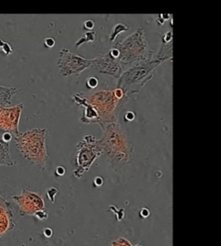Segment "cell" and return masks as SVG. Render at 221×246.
I'll use <instances>...</instances> for the list:
<instances>
[{
  "mask_svg": "<svg viewBox=\"0 0 221 246\" xmlns=\"http://www.w3.org/2000/svg\"><path fill=\"white\" fill-rule=\"evenodd\" d=\"M149 214H150V212H149V210L147 209V208H142V209L140 211V213H139L140 217L142 218V219H147V218L149 216Z\"/></svg>",
  "mask_w": 221,
  "mask_h": 246,
  "instance_id": "cell-24",
  "label": "cell"
},
{
  "mask_svg": "<svg viewBox=\"0 0 221 246\" xmlns=\"http://www.w3.org/2000/svg\"><path fill=\"white\" fill-rule=\"evenodd\" d=\"M103 129V138L99 139V143L103 153L111 160L117 162L130 161L133 148L131 144L120 125L117 122H111L100 125Z\"/></svg>",
  "mask_w": 221,
  "mask_h": 246,
  "instance_id": "cell-2",
  "label": "cell"
},
{
  "mask_svg": "<svg viewBox=\"0 0 221 246\" xmlns=\"http://www.w3.org/2000/svg\"><path fill=\"white\" fill-rule=\"evenodd\" d=\"M24 103L0 109V131L10 133L13 138L19 134V121L24 110Z\"/></svg>",
  "mask_w": 221,
  "mask_h": 246,
  "instance_id": "cell-9",
  "label": "cell"
},
{
  "mask_svg": "<svg viewBox=\"0 0 221 246\" xmlns=\"http://www.w3.org/2000/svg\"><path fill=\"white\" fill-rule=\"evenodd\" d=\"M78 95L96 112L99 125L116 122L119 111L129 100V97L117 98L113 90H99L91 95L78 93Z\"/></svg>",
  "mask_w": 221,
  "mask_h": 246,
  "instance_id": "cell-3",
  "label": "cell"
},
{
  "mask_svg": "<svg viewBox=\"0 0 221 246\" xmlns=\"http://www.w3.org/2000/svg\"><path fill=\"white\" fill-rule=\"evenodd\" d=\"M48 211H49L48 209L41 210V211H39V212H35V216L38 219H40V220H45V219H47L48 216H49Z\"/></svg>",
  "mask_w": 221,
  "mask_h": 246,
  "instance_id": "cell-20",
  "label": "cell"
},
{
  "mask_svg": "<svg viewBox=\"0 0 221 246\" xmlns=\"http://www.w3.org/2000/svg\"><path fill=\"white\" fill-rule=\"evenodd\" d=\"M87 88H95L98 85H99V79L95 76H92L86 79V82H85Z\"/></svg>",
  "mask_w": 221,
  "mask_h": 246,
  "instance_id": "cell-18",
  "label": "cell"
},
{
  "mask_svg": "<svg viewBox=\"0 0 221 246\" xmlns=\"http://www.w3.org/2000/svg\"><path fill=\"white\" fill-rule=\"evenodd\" d=\"M0 49H1V50H2L6 55H9L13 53V49H12V47H11L8 43L3 42L2 39H0Z\"/></svg>",
  "mask_w": 221,
  "mask_h": 246,
  "instance_id": "cell-16",
  "label": "cell"
},
{
  "mask_svg": "<svg viewBox=\"0 0 221 246\" xmlns=\"http://www.w3.org/2000/svg\"><path fill=\"white\" fill-rule=\"evenodd\" d=\"M136 246H141V245H137Z\"/></svg>",
  "mask_w": 221,
  "mask_h": 246,
  "instance_id": "cell-29",
  "label": "cell"
},
{
  "mask_svg": "<svg viewBox=\"0 0 221 246\" xmlns=\"http://www.w3.org/2000/svg\"><path fill=\"white\" fill-rule=\"evenodd\" d=\"M103 153L99 139L92 135H87L77 145V168L73 174L75 178L81 179L87 172L92 163Z\"/></svg>",
  "mask_w": 221,
  "mask_h": 246,
  "instance_id": "cell-6",
  "label": "cell"
},
{
  "mask_svg": "<svg viewBox=\"0 0 221 246\" xmlns=\"http://www.w3.org/2000/svg\"><path fill=\"white\" fill-rule=\"evenodd\" d=\"M17 91L18 89L15 87H6L0 85V109L11 105V100Z\"/></svg>",
  "mask_w": 221,
  "mask_h": 246,
  "instance_id": "cell-11",
  "label": "cell"
},
{
  "mask_svg": "<svg viewBox=\"0 0 221 246\" xmlns=\"http://www.w3.org/2000/svg\"><path fill=\"white\" fill-rule=\"evenodd\" d=\"M65 172H66L65 167H63V166H61V165L58 166V167L56 168V170H55V173H56V175L59 176V177L63 176V175L65 174Z\"/></svg>",
  "mask_w": 221,
  "mask_h": 246,
  "instance_id": "cell-26",
  "label": "cell"
},
{
  "mask_svg": "<svg viewBox=\"0 0 221 246\" xmlns=\"http://www.w3.org/2000/svg\"><path fill=\"white\" fill-rule=\"evenodd\" d=\"M2 131H0V165H13L16 164L12 160L10 151V143L2 139Z\"/></svg>",
  "mask_w": 221,
  "mask_h": 246,
  "instance_id": "cell-12",
  "label": "cell"
},
{
  "mask_svg": "<svg viewBox=\"0 0 221 246\" xmlns=\"http://www.w3.org/2000/svg\"><path fill=\"white\" fill-rule=\"evenodd\" d=\"M43 233L47 238H51L52 235H53V231L50 228H46V229H44Z\"/></svg>",
  "mask_w": 221,
  "mask_h": 246,
  "instance_id": "cell-28",
  "label": "cell"
},
{
  "mask_svg": "<svg viewBox=\"0 0 221 246\" xmlns=\"http://www.w3.org/2000/svg\"><path fill=\"white\" fill-rule=\"evenodd\" d=\"M103 183H104V180H103V179H102L101 177L98 176V177L95 178V179H94V184H95V186H101L103 185Z\"/></svg>",
  "mask_w": 221,
  "mask_h": 246,
  "instance_id": "cell-27",
  "label": "cell"
},
{
  "mask_svg": "<svg viewBox=\"0 0 221 246\" xmlns=\"http://www.w3.org/2000/svg\"><path fill=\"white\" fill-rule=\"evenodd\" d=\"M129 29V26H127L126 25H124V24H117L116 25L114 28L112 29V32L110 34V40L112 42L116 39V37L123 31H125V30H128Z\"/></svg>",
  "mask_w": 221,
  "mask_h": 246,
  "instance_id": "cell-14",
  "label": "cell"
},
{
  "mask_svg": "<svg viewBox=\"0 0 221 246\" xmlns=\"http://www.w3.org/2000/svg\"><path fill=\"white\" fill-rule=\"evenodd\" d=\"M92 67H95L100 73L111 76L114 78H119L123 74V68L118 59L113 58L110 53L92 59Z\"/></svg>",
  "mask_w": 221,
  "mask_h": 246,
  "instance_id": "cell-10",
  "label": "cell"
},
{
  "mask_svg": "<svg viewBox=\"0 0 221 246\" xmlns=\"http://www.w3.org/2000/svg\"><path fill=\"white\" fill-rule=\"evenodd\" d=\"M58 66L62 76H80L85 69L92 67V60L76 55L68 49H62L60 51Z\"/></svg>",
  "mask_w": 221,
  "mask_h": 246,
  "instance_id": "cell-7",
  "label": "cell"
},
{
  "mask_svg": "<svg viewBox=\"0 0 221 246\" xmlns=\"http://www.w3.org/2000/svg\"><path fill=\"white\" fill-rule=\"evenodd\" d=\"M57 193H58V189L55 187H50V188L47 189V195L52 203L55 202V198L57 195Z\"/></svg>",
  "mask_w": 221,
  "mask_h": 246,
  "instance_id": "cell-19",
  "label": "cell"
},
{
  "mask_svg": "<svg viewBox=\"0 0 221 246\" xmlns=\"http://www.w3.org/2000/svg\"><path fill=\"white\" fill-rule=\"evenodd\" d=\"M173 58V42H163L162 44V48L159 51L156 59L166 61V60H172Z\"/></svg>",
  "mask_w": 221,
  "mask_h": 246,
  "instance_id": "cell-13",
  "label": "cell"
},
{
  "mask_svg": "<svg viewBox=\"0 0 221 246\" xmlns=\"http://www.w3.org/2000/svg\"><path fill=\"white\" fill-rule=\"evenodd\" d=\"M47 128H33L14 138L16 146L24 157L41 169L46 167L49 160L46 137Z\"/></svg>",
  "mask_w": 221,
  "mask_h": 246,
  "instance_id": "cell-1",
  "label": "cell"
},
{
  "mask_svg": "<svg viewBox=\"0 0 221 246\" xmlns=\"http://www.w3.org/2000/svg\"><path fill=\"white\" fill-rule=\"evenodd\" d=\"M163 62V61L159 59H151L132 64L119 77L117 88H121L126 95L138 94L154 76L155 69Z\"/></svg>",
  "mask_w": 221,
  "mask_h": 246,
  "instance_id": "cell-5",
  "label": "cell"
},
{
  "mask_svg": "<svg viewBox=\"0 0 221 246\" xmlns=\"http://www.w3.org/2000/svg\"><path fill=\"white\" fill-rule=\"evenodd\" d=\"M94 26H95V24H94V22H93L92 20H91V19L86 20V21H85V22L83 23V28H84V29H85V30H91V29H92L94 28Z\"/></svg>",
  "mask_w": 221,
  "mask_h": 246,
  "instance_id": "cell-21",
  "label": "cell"
},
{
  "mask_svg": "<svg viewBox=\"0 0 221 246\" xmlns=\"http://www.w3.org/2000/svg\"><path fill=\"white\" fill-rule=\"evenodd\" d=\"M111 246H133L126 238H119L118 239L113 241L111 243Z\"/></svg>",
  "mask_w": 221,
  "mask_h": 246,
  "instance_id": "cell-17",
  "label": "cell"
},
{
  "mask_svg": "<svg viewBox=\"0 0 221 246\" xmlns=\"http://www.w3.org/2000/svg\"><path fill=\"white\" fill-rule=\"evenodd\" d=\"M119 50V63L123 67H128L139 62L154 59V51L150 50L146 39L145 31L139 27L131 36L114 45Z\"/></svg>",
  "mask_w": 221,
  "mask_h": 246,
  "instance_id": "cell-4",
  "label": "cell"
},
{
  "mask_svg": "<svg viewBox=\"0 0 221 246\" xmlns=\"http://www.w3.org/2000/svg\"><path fill=\"white\" fill-rule=\"evenodd\" d=\"M95 35H96V33L93 32V31H88V32H86V33L85 34V36H84L83 37H81V38L76 43L77 47H80L84 43L94 41V39H95Z\"/></svg>",
  "mask_w": 221,
  "mask_h": 246,
  "instance_id": "cell-15",
  "label": "cell"
},
{
  "mask_svg": "<svg viewBox=\"0 0 221 246\" xmlns=\"http://www.w3.org/2000/svg\"><path fill=\"white\" fill-rule=\"evenodd\" d=\"M124 119L127 121H131L135 119V114L131 111H127L124 114Z\"/></svg>",
  "mask_w": 221,
  "mask_h": 246,
  "instance_id": "cell-23",
  "label": "cell"
},
{
  "mask_svg": "<svg viewBox=\"0 0 221 246\" xmlns=\"http://www.w3.org/2000/svg\"><path fill=\"white\" fill-rule=\"evenodd\" d=\"M12 138H13V136L10 134V133H8V132H3L2 133V139L5 141V142H10V140L12 139Z\"/></svg>",
  "mask_w": 221,
  "mask_h": 246,
  "instance_id": "cell-25",
  "label": "cell"
},
{
  "mask_svg": "<svg viewBox=\"0 0 221 246\" xmlns=\"http://www.w3.org/2000/svg\"><path fill=\"white\" fill-rule=\"evenodd\" d=\"M12 199L18 205L21 215H35V212L46 209L42 195L35 191L24 189L21 194L13 196Z\"/></svg>",
  "mask_w": 221,
  "mask_h": 246,
  "instance_id": "cell-8",
  "label": "cell"
},
{
  "mask_svg": "<svg viewBox=\"0 0 221 246\" xmlns=\"http://www.w3.org/2000/svg\"><path fill=\"white\" fill-rule=\"evenodd\" d=\"M44 44L48 48H53L55 45V40L53 37H47L44 40Z\"/></svg>",
  "mask_w": 221,
  "mask_h": 246,
  "instance_id": "cell-22",
  "label": "cell"
}]
</instances>
